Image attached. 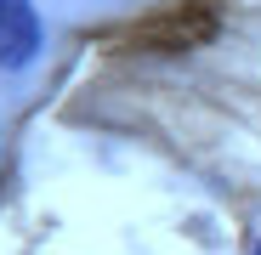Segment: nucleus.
<instances>
[{"label":"nucleus","mask_w":261,"mask_h":255,"mask_svg":"<svg viewBox=\"0 0 261 255\" xmlns=\"http://www.w3.org/2000/svg\"><path fill=\"white\" fill-rule=\"evenodd\" d=\"M40 40H46V29H40L34 0H0V74L29 68L40 57Z\"/></svg>","instance_id":"obj_1"},{"label":"nucleus","mask_w":261,"mask_h":255,"mask_svg":"<svg viewBox=\"0 0 261 255\" xmlns=\"http://www.w3.org/2000/svg\"><path fill=\"white\" fill-rule=\"evenodd\" d=\"M255 255H261V244H255Z\"/></svg>","instance_id":"obj_2"}]
</instances>
